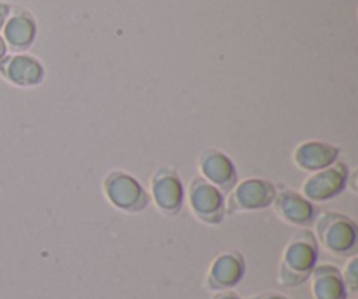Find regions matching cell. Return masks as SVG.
<instances>
[{"instance_id":"cell-10","label":"cell","mask_w":358,"mask_h":299,"mask_svg":"<svg viewBox=\"0 0 358 299\" xmlns=\"http://www.w3.org/2000/svg\"><path fill=\"white\" fill-rule=\"evenodd\" d=\"M0 76L20 88L37 86L44 79V67L30 55H10L0 60Z\"/></svg>"},{"instance_id":"cell-8","label":"cell","mask_w":358,"mask_h":299,"mask_svg":"<svg viewBox=\"0 0 358 299\" xmlns=\"http://www.w3.org/2000/svg\"><path fill=\"white\" fill-rule=\"evenodd\" d=\"M247 272V265L240 252H224L219 258L213 259L212 266L206 275V289L213 293L231 291L241 282Z\"/></svg>"},{"instance_id":"cell-6","label":"cell","mask_w":358,"mask_h":299,"mask_svg":"<svg viewBox=\"0 0 358 299\" xmlns=\"http://www.w3.org/2000/svg\"><path fill=\"white\" fill-rule=\"evenodd\" d=\"M150 196L164 216H177L184 205V188L180 177L171 168H159L150 182Z\"/></svg>"},{"instance_id":"cell-7","label":"cell","mask_w":358,"mask_h":299,"mask_svg":"<svg viewBox=\"0 0 358 299\" xmlns=\"http://www.w3.org/2000/svg\"><path fill=\"white\" fill-rule=\"evenodd\" d=\"M348 182V170L345 165L338 163L332 167L315 172L303 186V196L310 202H327L341 195Z\"/></svg>"},{"instance_id":"cell-14","label":"cell","mask_w":358,"mask_h":299,"mask_svg":"<svg viewBox=\"0 0 358 299\" xmlns=\"http://www.w3.org/2000/svg\"><path fill=\"white\" fill-rule=\"evenodd\" d=\"M311 293L315 299H346L348 289L336 266L318 265L311 273Z\"/></svg>"},{"instance_id":"cell-4","label":"cell","mask_w":358,"mask_h":299,"mask_svg":"<svg viewBox=\"0 0 358 299\" xmlns=\"http://www.w3.org/2000/svg\"><path fill=\"white\" fill-rule=\"evenodd\" d=\"M189 207L205 224H219L226 214L224 193L203 177H196L189 186Z\"/></svg>"},{"instance_id":"cell-16","label":"cell","mask_w":358,"mask_h":299,"mask_svg":"<svg viewBox=\"0 0 358 299\" xmlns=\"http://www.w3.org/2000/svg\"><path fill=\"white\" fill-rule=\"evenodd\" d=\"M9 13H10L9 4L0 2V28H3V23H6V20L9 18Z\"/></svg>"},{"instance_id":"cell-12","label":"cell","mask_w":358,"mask_h":299,"mask_svg":"<svg viewBox=\"0 0 358 299\" xmlns=\"http://www.w3.org/2000/svg\"><path fill=\"white\" fill-rule=\"evenodd\" d=\"M338 158V147L331 146L327 142H320V140L303 142L294 151V163L308 172H320L324 168L332 167Z\"/></svg>"},{"instance_id":"cell-5","label":"cell","mask_w":358,"mask_h":299,"mask_svg":"<svg viewBox=\"0 0 358 299\" xmlns=\"http://www.w3.org/2000/svg\"><path fill=\"white\" fill-rule=\"evenodd\" d=\"M276 198V188L264 179H248L238 182L227 200L229 212H255L268 209Z\"/></svg>"},{"instance_id":"cell-18","label":"cell","mask_w":358,"mask_h":299,"mask_svg":"<svg viewBox=\"0 0 358 299\" xmlns=\"http://www.w3.org/2000/svg\"><path fill=\"white\" fill-rule=\"evenodd\" d=\"M213 299H241L238 296L236 293H233V291H222V293H217Z\"/></svg>"},{"instance_id":"cell-15","label":"cell","mask_w":358,"mask_h":299,"mask_svg":"<svg viewBox=\"0 0 358 299\" xmlns=\"http://www.w3.org/2000/svg\"><path fill=\"white\" fill-rule=\"evenodd\" d=\"M343 280H345L346 284V289H350L352 293H357L358 291V258L357 256H353V258L350 259L348 266H346L345 270V277H343Z\"/></svg>"},{"instance_id":"cell-1","label":"cell","mask_w":358,"mask_h":299,"mask_svg":"<svg viewBox=\"0 0 358 299\" xmlns=\"http://www.w3.org/2000/svg\"><path fill=\"white\" fill-rule=\"evenodd\" d=\"M318 261V242L311 231H299L290 238L283 251L278 270L282 287H299L313 273Z\"/></svg>"},{"instance_id":"cell-11","label":"cell","mask_w":358,"mask_h":299,"mask_svg":"<svg viewBox=\"0 0 358 299\" xmlns=\"http://www.w3.org/2000/svg\"><path fill=\"white\" fill-rule=\"evenodd\" d=\"M273 203H275V210L280 219L294 226H310L317 219L313 203L296 191L280 193Z\"/></svg>"},{"instance_id":"cell-17","label":"cell","mask_w":358,"mask_h":299,"mask_svg":"<svg viewBox=\"0 0 358 299\" xmlns=\"http://www.w3.org/2000/svg\"><path fill=\"white\" fill-rule=\"evenodd\" d=\"M248 299H289V298L283 296V294H278V293H262V294H257V296H252Z\"/></svg>"},{"instance_id":"cell-3","label":"cell","mask_w":358,"mask_h":299,"mask_svg":"<svg viewBox=\"0 0 358 299\" xmlns=\"http://www.w3.org/2000/svg\"><path fill=\"white\" fill-rule=\"evenodd\" d=\"M103 191L108 202L122 212L138 214L149 205V195L145 189L126 172H110L105 177Z\"/></svg>"},{"instance_id":"cell-19","label":"cell","mask_w":358,"mask_h":299,"mask_svg":"<svg viewBox=\"0 0 358 299\" xmlns=\"http://www.w3.org/2000/svg\"><path fill=\"white\" fill-rule=\"evenodd\" d=\"M7 56V46H6V41H3V37L0 35V60H3Z\"/></svg>"},{"instance_id":"cell-9","label":"cell","mask_w":358,"mask_h":299,"mask_svg":"<svg viewBox=\"0 0 358 299\" xmlns=\"http://www.w3.org/2000/svg\"><path fill=\"white\" fill-rule=\"evenodd\" d=\"M199 170L201 177L219 188L222 193H231L238 184V175L234 163L222 151L208 149L199 158Z\"/></svg>"},{"instance_id":"cell-13","label":"cell","mask_w":358,"mask_h":299,"mask_svg":"<svg viewBox=\"0 0 358 299\" xmlns=\"http://www.w3.org/2000/svg\"><path fill=\"white\" fill-rule=\"evenodd\" d=\"M37 34V25L28 11L14 9V13L3 23V41L7 49L24 51L31 46Z\"/></svg>"},{"instance_id":"cell-2","label":"cell","mask_w":358,"mask_h":299,"mask_svg":"<svg viewBox=\"0 0 358 299\" xmlns=\"http://www.w3.org/2000/svg\"><path fill=\"white\" fill-rule=\"evenodd\" d=\"M317 242L332 256L346 258L357 252V224L338 212H324L317 219Z\"/></svg>"}]
</instances>
